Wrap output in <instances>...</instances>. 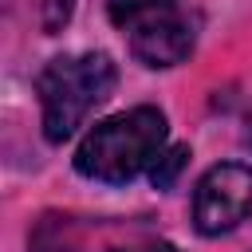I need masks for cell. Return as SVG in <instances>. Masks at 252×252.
<instances>
[{
  "instance_id": "obj_1",
  "label": "cell",
  "mask_w": 252,
  "mask_h": 252,
  "mask_svg": "<svg viewBox=\"0 0 252 252\" xmlns=\"http://www.w3.org/2000/svg\"><path fill=\"white\" fill-rule=\"evenodd\" d=\"M165 114L158 106H134L110 114L87 130L75 150V169L102 185H126L138 173H150L165 150Z\"/></svg>"
},
{
  "instance_id": "obj_2",
  "label": "cell",
  "mask_w": 252,
  "mask_h": 252,
  "mask_svg": "<svg viewBox=\"0 0 252 252\" xmlns=\"http://www.w3.org/2000/svg\"><path fill=\"white\" fill-rule=\"evenodd\" d=\"M114 83H118V67L106 51H79L51 59L35 79L43 138L51 146H63L110 98Z\"/></svg>"
},
{
  "instance_id": "obj_3",
  "label": "cell",
  "mask_w": 252,
  "mask_h": 252,
  "mask_svg": "<svg viewBox=\"0 0 252 252\" xmlns=\"http://www.w3.org/2000/svg\"><path fill=\"white\" fill-rule=\"evenodd\" d=\"M252 217V165L220 161L193 189V224L201 236L232 232Z\"/></svg>"
},
{
  "instance_id": "obj_4",
  "label": "cell",
  "mask_w": 252,
  "mask_h": 252,
  "mask_svg": "<svg viewBox=\"0 0 252 252\" xmlns=\"http://www.w3.org/2000/svg\"><path fill=\"white\" fill-rule=\"evenodd\" d=\"M126 32L134 59H142L146 67H177L193 51V24L177 4L138 16L134 24H126Z\"/></svg>"
},
{
  "instance_id": "obj_5",
  "label": "cell",
  "mask_w": 252,
  "mask_h": 252,
  "mask_svg": "<svg viewBox=\"0 0 252 252\" xmlns=\"http://www.w3.org/2000/svg\"><path fill=\"white\" fill-rule=\"evenodd\" d=\"M185 161H189V146H169V150H161L158 161L150 165V181H154V189H169V185L177 181V173L185 169Z\"/></svg>"
},
{
  "instance_id": "obj_6",
  "label": "cell",
  "mask_w": 252,
  "mask_h": 252,
  "mask_svg": "<svg viewBox=\"0 0 252 252\" xmlns=\"http://www.w3.org/2000/svg\"><path fill=\"white\" fill-rule=\"evenodd\" d=\"M177 0H106V12H110V20L118 24V28H126V24H134L138 16H146V12H161V8H173Z\"/></svg>"
},
{
  "instance_id": "obj_7",
  "label": "cell",
  "mask_w": 252,
  "mask_h": 252,
  "mask_svg": "<svg viewBox=\"0 0 252 252\" xmlns=\"http://www.w3.org/2000/svg\"><path fill=\"white\" fill-rule=\"evenodd\" d=\"M47 8H51L55 16H51V20L43 24V28H47V32H59V24H63V20L71 16V0H47Z\"/></svg>"
},
{
  "instance_id": "obj_8",
  "label": "cell",
  "mask_w": 252,
  "mask_h": 252,
  "mask_svg": "<svg viewBox=\"0 0 252 252\" xmlns=\"http://www.w3.org/2000/svg\"><path fill=\"white\" fill-rule=\"evenodd\" d=\"M122 252H173L169 244H146V248H122Z\"/></svg>"
},
{
  "instance_id": "obj_9",
  "label": "cell",
  "mask_w": 252,
  "mask_h": 252,
  "mask_svg": "<svg viewBox=\"0 0 252 252\" xmlns=\"http://www.w3.org/2000/svg\"><path fill=\"white\" fill-rule=\"evenodd\" d=\"M248 134H252V130H248Z\"/></svg>"
}]
</instances>
